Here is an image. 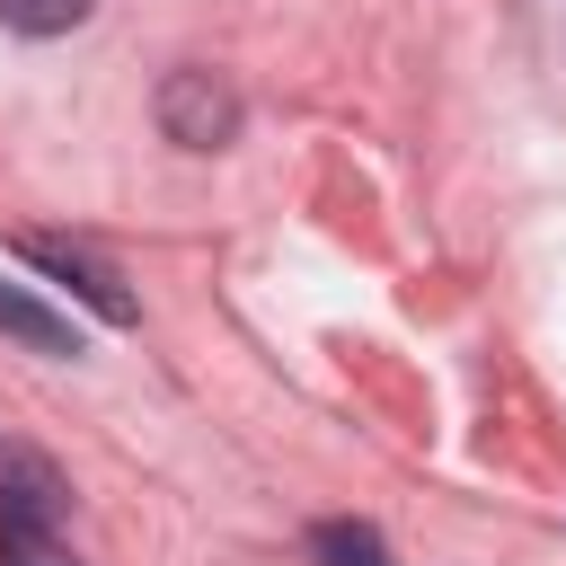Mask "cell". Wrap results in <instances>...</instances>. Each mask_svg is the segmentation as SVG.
I'll return each instance as SVG.
<instances>
[{
	"instance_id": "obj_1",
	"label": "cell",
	"mask_w": 566,
	"mask_h": 566,
	"mask_svg": "<svg viewBox=\"0 0 566 566\" xmlns=\"http://www.w3.org/2000/svg\"><path fill=\"white\" fill-rule=\"evenodd\" d=\"M159 133L177 150H221L239 142V88L212 80V71H168L159 80Z\"/></svg>"
},
{
	"instance_id": "obj_2",
	"label": "cell",
	"mask_w": 566,
	"mask_h": 566,
	"mask_svg": "<svg viewBox=\"0 0 566 566\" xmlns=\"http://www.w3.org/2000/svg\"><path fill=\"white\" fill-rule=\"evenodd\" d=\"M27 265H44L53 283H71L106 327H133L142 318V301H133V283L106 265V256H88V248H71V239H27Z\"/></svg>"
},
{
	"instance_id": "obj_6",
	"label": "cell",
	"mask_w": 566,
	"mask_h": 566,
	"mask_svg": "<svg viewBox=\"0 0 566 566\" xmlns=\"http://www.w3.org/2000/svg\"><path fill=\"white\" fill-rule=\"evenodd\" d=\"M88 9L97 0H0V27H18V35H71V27H88Z\"/></svg>"
},
{
	"instance_id": "obj_7",
	"label": "cell",
	"mask_w": 566,
	"mask_h": 566,
	"mask_svg": "<svg viewBox=\"0 0 566 566\" xmlns=\"http://www.w3.org/2000/svg\"><path fill=\"white\" fill-rule=\"evenodd\" d=\"M0 566H80L53 531H0Z\"/></svg>"
},
{
	"instance_id": "obj_3",
	"label": "cell",
	"mask_w": 566,
	"mask_h": 566,
	"mask_svg": "<svg viewBox=\"0 0 566 566\" xmlns=\"http://www.w3.org/2000/svg\"><path fill=\"white\" fill-rule=\"evenodd\" d=\"M62 504H71V486L35 451H0V531H53Z\"/></svg>"
},
{
	"instance_id": "obj_5",
	"label": "cell",
	"mask_w": 566,
	"mask_h": 566,
	"mask_svg": "<svg viewBox=\"0 0 566 566\" xmlns=\"http://www.w3.org/2000/svg\"><path fill=\"white\" fill-rule=\"evenodd\" d=\"M310 557H318V566H398L371 522H318V531H310Z\"/></svg>"
},
{
	"instance_id": "obj_4",
	"label": "cell",
	"mask_w": 566,
	"mask_h": 566,
	"mask_svg": "<svg viewBox=\"0 0 566 566\" xmlns=\"http://www.w3.org/2000/svg\"><path fill=\"white\" fill-rule=\"evenodd\" d=\"M0 336H18L27 354H53V363L80 354V327H71L62 310H44L35 292H18V283H0Z\"/></svg>"
}]
</instances>
